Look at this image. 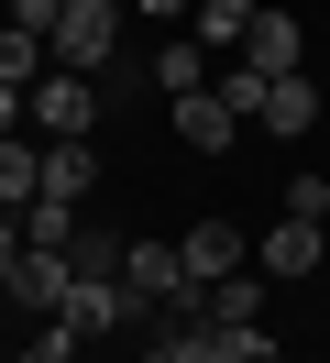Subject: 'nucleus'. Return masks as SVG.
I'll list each match as a JSON object with an SVG mask.
<instances>
[{"instance_id": "4468645a", "label": "nucleus", "mask_w": 330, "mask_h": 363, "mask_svg": "<svg viewBox=\"0 0 330 363\" xmlns=\"http://www.w3.org/2000/svg\"><path fill=\"white\" fill-rule=\"evenodd\" d=\"M154 89H209V45L198 33H165L154 45Z\"/></svg>"}, {"instance_id": "b1692460", "label": "nucleus", "mask_w": 330, "mask_h": 363, "mask_svg": "<svg viewBox=\"0 0 330 363\" xmlns=\"http://www.w3.org/2000/svg\"><path fill=\"white\" fill-rule=\"evenodd\" d=\"M0 133H22V89H0Z\"/></svg>"}, {"instance_id": "f8f14e48", "label": "nucleus", "mask_w": 330, "mask_h": 363, "mask_svg": "<svg viewBox=\"0 0 330 363\" xmlns=\"http://www.w3.org/2000/svg\"><path fill=\"white\" fill-rule=\"evenodd\" d=\"M33 187H44V143L0 133V209H33Z\"/></svg>"}, {"instance_id": "423d86ee", "label": "nucleus", "mask_w": 330, "mask_h": 363, "mask_svg": "<svg viewBox=\"0 0 330 363\" xmlns=\"http://www.w3.org/2000/svg\"><path fill=\"white\" fill-rule=\"evenodd\" d=\"M66 286H77V264L22 242V264H11V286H0V297H11V308H33V319H55V308H66Z\"/></svg>"}, {"instance_id": "aec40b11", "label": "nucleus", "mask_w": 330, "mask_h": 363, "mask_svg": "<svg viewBox=\"0 0 330 363\" xmlns=\"http://www.w3.org/2000/svg\"><path fill=\"white\" fill-rule=\"evenodd\" d=\"M55 11L66 0H0V23H22V33H55Z\"/></svg>"}, {"instance_id": "5701e85b", "label": "nucleus", "mask_w": 330, "mask_h": 363, "mask_svg": "<svg viewBox=\"0 0 330 363\" xmlns=\"http://www.w3.org/2000/svg\"><path fill=\"white\" fill-rule=\"evenodd\" d=\"M44 363H88V341H55V330H44Z\"/></svg>"}, {"instance_id": "9b49d317", "label": "nucleus", "mask_w": 330, "mask_h": 363, "mask_svg": "<svg viewBox=\"0 0 330 363\" xmlns=\"http://www.w3.org/2000/svg\"><path fill=\"white\" fill-rule=\"evenodd\" d=\"M88 187H99V143H44V187H33V199H66V209H77Z\"/></svg>"}, {"instance_id": "0eeeda50", "label": "nucleus", "mask_w": 330, "mask_h": 363, "mask_svg": "<svg viewBox=\"0 0 330 363\" xmlns=\"http://www.w3.org/2000/svg\"><path fill=\"white\" fill-rule=\"evenodd\" d=\"M308 121H319V89H308V67H297V77H264V89H253V133L297 143Z\"/></svg>"}, {"instance_id": "dca6fc26", "label": "nucleus", "mask_w": 330, "mask_h": 363, "mask_svg": "<svg viewBox=\"0 0 330 363\" xmlns=\"http://www.w3.org/2000/svg\"><path fill=\"white\" fill-rule=\"evenodd\" d=\"M22 242H33V253H66V242H77V209H66V199H33V209H22Z\"/></svg>"}, {"instance_id": "9d476101", "label": "nucleus", "mask_w": 330, "mask_h": 363, "mask_svg": "<svg viewBox=\"0 0 330 363\" xmlns=\"http://www.w3.org/2000/svg\"><path fill=\"white\" fill-rule=\"evenodd\" d=\"M132 363H209L198 308H154V330H143V352H132Z\"/></svg>"}, {"instance_id": "f03ea898", "label": "nucleus", "mask_w": 330, "mask_h": 363, "mask_svg": "<svg viewBox=\"0 0 330 363\" xmlns=\"http://www.w3.org/2000/svg\"><path fill=\"white\" fill-rule=\"evenodd\" d=\"M44 45H55V67H77V77H110V67H121V0H66Z\"/></svg>"}, {"instance_id": "393cba45", "label": "nucleus", "mask_w": 330, "mask_h": 363, "mask_svg": "<svg viewBox=\"0 0 330 363\" xmlns=\"http://www.w3.org/2000/svg\"><path fill=\"white\" fill-rule=\"evenodd\" d=\"M0 363H44V341H33V352H0Z\"/></svg>"}, {"instance_id": "412c9836", "label": "nucleus", "mask_w": 330, "mask_h": 363, "mask_svg": "<svg viewBox=\"0 0 330 363\" xmlns=\"http://www.w3.org/2000/svg\"><path fill=\"white\" fill-rule=\"evenodd\" d=\"M121 11H154V23H187L198 0H121Z\"/></svg>"}, {"instance_id": "ddd939ff", "label": "nucleus", "mask_w": 330, "mask_h": 363, "mask_svg": "<svg viewBox=\"0 0 330 363\" xmlns=\"http://www.w3.org/2000/svg\"><path fill=\"white\" fill-rule=\"evenodd\" d=\"M253 11H264V0H198V11H187V33H198V45H220V55H242Z\"/></svg>"}, {"instance_id": "4be33fe9", "label": "nucleus", "mask_w": 330, "mask_h": 363, "mask_svg": "<svg viewBox=\"0 0 330 363\" xmlns=\"http://www.w3.org/2000/svg\"><path fill=\"white\" fill-rule=\"evenodd\" d=\"M11 264H22V220H0V286H11Z\"/></svg>"}, {"instance_id": "20e7f679", "label": "nucleus", "mask_w": 330, "mask_h": 363, "mask_svg": "<svg viewBox=\"0 0 330 363\" xmlns=\"http://www.w3.org/2000/svg\"><path fill=\"white\" fill-rule=\"evenodd\" d=\"M242 67H253V77H297V67H308L297 11H275V0H264V11H253V33H242Z\"/></svg>"}, {"instance_id": "f257e3e1", "label": "nucleus", "mask_w": 330, "mask_h": 363, "mask_svg": "<svg viewBox=\"0 0 330 363\" xmlns=\"http://www.w3.org/2000/svg\"><path fill=\"white\" fill-rule=\"evenodd\" d=\"M22 133L33 143H88L99 133V89H88L77 67H44L33 89H22Z\"/></svg>"}, {"instance_id": "2eb2a0df", "label": "nucleus", "mask_w": 330, "mask_h": 363, "mask_svg": "<svg viewBox=\"0 0 330 363\" xmlns=\"http://www.w3.org/2000/svg\"><path fill=\"white\" fill-rule=\"evenodd\" d=\"M44 67H55V45H44V33H22V23H0V89H33Z\"/></svg>"}, {"instance_id": "6ab92c4d", "label": "nucleus", "mask_w": 330, "mask_h": 363, "mask_svg": "<svg viewBox=\"0 0 330 363\" xmlns=\"http://www.w3.org/2000/svg\"><path fill=\"white\" fill-rule=\"evenodd\" d=\"M286 220H330V177H286Z\"/></svg>"}, {"instance_id": "7ed1b4c3", "label": "nucleus", "mask_w": 330, "mask_h": 363, "mask_svg": "<svg viewBox=\"0 0 330 363\" xmlns=\"http://www.w3.org/2000/svg\"><path fill=\"white\" fill-rule=\"evenodd\" d=\"M121 297H132V308H176V297H187V253H176V242H132L121 253Z\"/></svg>"}, {"instance_id": "1a4fd4ad", "label": "nucleus", "mask_w": 330, "mask_h": 363, "mask_svg": "<svg viewBox=\"0 0 330 363\" xmlns=\"http://www.w3.org/2000/svg\"><path fill=\"white\" fill-rule=\"evenodd\" d=\"M176 253H187V286H220V275H242V264H253V242H242L231 220H198Z\"/></svg>"}, {"instance_id": "f3484780", "label": "nucleus", "mask_w": 330, "mask_h": 363, "mask_svg": "<svg viewBox=\"0 0 330 363\" xmlns=\"http://www.w3.org/2000/svg\"><path fill=\"white\" fill-rule=\"evenodd\" d=\"M209 363H286V352H275L264 319H242V330H209Z\"/></svg>"}, {"instance_id": "6e6552de", "label": "nucleus", "mask_w": 330, "mask_h": 363, "mask_svg": "<svg viewBox=\"0 0 330 363\" xmlns=\"http://www.w3.org/2000/svg\"><path fill=\"white\" fill-rule=\"evenodd\" d=\"M231 133H242V111L220 89H176V143H187V155H220Z\"/></svg>"}, {"instance_id": "a211bd4d", "label": "nucleus", "mask_w": 330, "mask_h": 363, "mask_svg": "<svg viewBox=\"0 0 330 363\" xmlns=\"http://www.w3.org/2000/svg\"><path fill=\"white\" fill-rule=\"evenodd\" d=\"M121 253H132V242H110V231H77V242H66V264H77V275H121Z\"/></svg>"}, {"instance_id": "39448f33", "label": "nucleus", "mask_w": 330, "mask_h": 363, "mask_svg": "<svg viewBox=\"0 0 330 363\" xmlns=\"http://www.w3.org/2000/svg\"><path fill=\"white\" fill-rule=\"evenodd\" d=\"M253 264L264 275H330V220H275L253 242Z\"/></svg>"}]
</instances>
